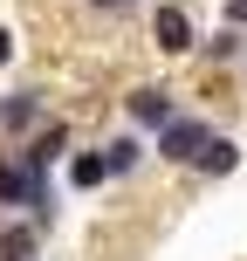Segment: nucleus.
Wrapping results in <instances>:
<instances>
[{"label":"nucleus","instance_id":"9","mask_svg":"<svg viewBox=\"0 0 247 261\" xmlns=\"http://www.w3.org/2000/svg\"><path fill=\"white\" fill-rule=\"evenodd\" d=\"M62 144H69V124H48L41 138H28V151H35V158H48V165H55V158H62Z\"/></svg>","mask_w":247,"mask_h":261},{"label":"nucleus","instance_id":"6","mask_svg":"<svg viewBox=\"0 0 247 261\" xmlns=\"http://www.w3.org/2000/svg\"><path fill=\"white\" fill-rule=\"evenodd\" d=\"M234 165H240V144H234V138H213L206 158H199V172H206V179H227Z\"/></svg>","mask_w":247,"mask_h":261},{"label":"nucleus","instance_id":"13","mask_svg":"<svg viewBox=\"0 0 247 261\" xmlns=\"http://www.w3.org/2000/svg\"><path fill=\"white\" fill-rule=\"evenodd\" d=\"M96 7H124V0H96Z\"/></svg>","mask_w":247,"mask_h":261},{"label":"nucleus","instance_id":"5","mask_svg":"<svg viewBox=\"0 0 247 261\" xmlns=\"http://www.w3.org/2000/svg\"><path fill=\"white\" fill-rule=\"evenodd\" d=\"M41 254V227H0V261H35Z\"/></svg>","mask_w":247,"mask_h":261},{"label":"nucleus","instance_id":"11","mask_svg":"<svg viewBox=\"0 0 247 261\" xmlns=\"http://www.w3.org/2000/svg\"><path fill=\"white\" fill-rule=\"evenodd\" d=\"M247 21V0H227V28H240Z\"/></svg>","mask_w":247,"mask_h":261},{"label":"nucleus","instance_id":"10","mask_svg":"<svg viewBox=\"0 0 247 261\" xmlns=\"http://www.w3.org/2000/svg\"><path fill=\"white\" fill-rule=\"evenodd\" d=\"M206 55H213V62H234V55H240V28H220V35L206 41Z\"/></svg>","mask_w":247,"mask_h":261},{"label":"nucleus","instance_id":"4","mask_svg":"<svg viewBox=\"0 0 247 261\" xmlns=\"http://www.w3.org/2000/svg\"><path fill=\"white\" fill-rule=\"evenodd\" d=\"M41 110H48V103H41V90H14V96H0V130H28Z\"/></svg>","mask_w":247,"mask_h":261},{"label":"nucleus","instance_id":"8","mask_svg":"<svg viewBox=\"0 0 247 261\" xmlns=\"http://www.w3.org/2000/svg\"><path fill=\"white\" fill-rule=\"evenodd\" d=\"M69 179H76L83 193H90V186H103V179H110V158H103V151H83L76 165H69Z\"/></svg>","mask_w":247,"mask_h":261},{"label":"nucleus","instance_id":"3","mask_svg":"<svg viewBox=\"0 0 247 261\" xmlns=\"http://www.w3.org/2000/svg\"><path fill=\"white\" fill-rule=\"evenodd\" d=\"M130 124L138 130H165V124H179V110H172V90L165 83H144V90H130Z\"/></svg>","mask_w":247,"mask_h":261},{"label":"nucleus","instance_id":"12","mask_svg":"<svg viewBox=\"0 0 247 261\" xmlns=\"http://www.w3.org/2000/svg\"><path fill=\"white\" fill-rule=\"evenodd\" d=\"M7 62H14V35L0 28V69H7Z\"/></svg>","mask_w":247,"mask_h":261},{"label":"nucleus","instance_id":"7","mask_svg":"<svg viewBox=\"0 0 247 261\" xmlns=\"http://www.w3.org/2000/svg\"><path fill=\"white\" fill-rule=\"evenodd\" d=\"M103 158H110V179H124V172H138L144 144H138V138H110V144H103Z\"/></svg>","mask_w":247,"mask_h":261},{"label":"nucleus","instance_id":"2","mask_svg":"<svg viewBox=\"0 0 247 261\" xmlns=\"http://www.w3.org/2000/svg\"><path fill=\"white\" fill-rule=\"evenodd\" d=\"M151 41H158V55L199 48V41H193V14H185L179 0H158V7H151Z\"/></svg>","mask_w":247,"mask_h":261},{"label":"nucleus","instance_id":"1","mask_svg":"<svg viewBox=\"0 0 247 261\" xmlns=\"http://www.w3.org/2000/svg\"><path fill=\"white\" fill-rule=\"evenodd\" d=\"M206 144H213V130L199 124V117H179V124L158 130V158H172V165H199V158H206Z\"/></svg>","mask_w":247,"mask_h":261}]
</instances>
